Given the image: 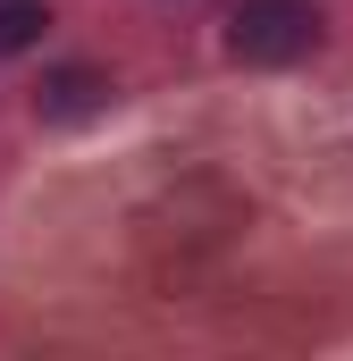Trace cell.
Segmentation results:
<instances>
[{"label": "cell", "instance_id": "3957f363", "mask_svg": "<svg viewBox=\"0 0 353 361\" xmlns=\"http://www.w3.org/2000/svg\"><path fill=\"white\" fill-rule=\"evenodd\" d=\"M42 25H51V8H42V0H0V59L34 51V42H42Z\"/></svg>", "mask_w": 353, "mask_h": 361}, {"label": "cell", "instance_id": "7a4b0ae2", "mask_svg": "<svg viewBox=\"0 0 353 361\" xmlns=\"http://www.w3.org/2000/svg\"><path fill=\"white\" fill-rule=\"evenodd\" d=\"M92 109H109V76H101V68H51V76L34 85V118H51V126L92 118Z\"/></svg>", "mask_w": 353, "mask_h": 361}, {"label": "cell", "instance_id": "6da1fadb", "mask_svg": "<svg viewBox=\"0 0 353 361\" xmlns=\"http://www.w3.org/2000/svg\"><path fill=\"white\" fill-rule=\"evenodd\" d=\"M311 42H320V17L303 0H244L227 17V59H244V68H286Z\"/></svg>", "mask_w": 353, "mask_h": 361}]
</instances>
